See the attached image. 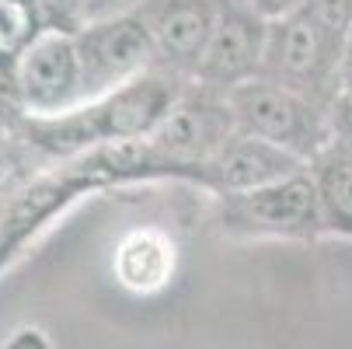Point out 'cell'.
<instances>
[{"instance_id":"6da1fadb","label":"cell","mask_w":352,"mask_h":349,"mask_svg":"<svg viewBox=\"0 0 352 349\" xmlns=\"http://www.w3.org/2000/svg\"><path fill=\"white\" fill-rule=\"evenodd\" d=\"M185 87L188 77L164 67H150L136 81L94 98V102L74 105L56 116H21V129L38 158L49 161H67L109 143L150 140Z\"/></svg>"},{"instance_id":"7a4b0ae2","label":"cell","mask_w":352,"mask_h":349,"mask_svg":"<svg viewBox=\"0 0 352 349\" xmlns=\"http://www.w3.org/2000/svg\"><path fill=\"white\" fill-rule=\"evenodd\" d=\"M352 25V0H307L300 11L269 21L262 74L283 87L335 109L338 102V53Z\"/></svg>"},{"instance_id":"3957f363","label":"cell","mask_w":352,"mask_h":349,"mask_svg":"<svg viewBox=\"0 0 352 349\" xmlns=\"http://www.w3.org/2000/svg\"><path fill=\"white\" fill-rule=\"evenodd\" d=\"M227 102H230V112L241 133L262 136L307 165L335 140L331 109L318 105L314 98L300 94L293 87H283L269 77H251L237 84L227 94Z\"/></svg>"},{"instance_id":"277c9868","label":"cell","mask_w":352,"mask_h":349,"mask_svg":"<svg viewBox=\"0 0 352 349\" xmlns=\"http://www.w3.org/2000/svg\"><path fill=\"white\" fill-rule=\"evenodd\" d=\"M74 42L80 60V105L157 67L154 39L136 8L84 21L74 32Z\"/></svg>"},{"instance_id":"5b68a950","label":"cell","mask_w":352,"mask_h":349,"mask_svg":"<svg viewBox=\"0 0 352 349\" xmlns=\"http://www.w3.org/2000/svg\"><path fill=\"white\" fill-rule=\"evenodd\" d=\"M234 133H237V123H234L227 94L188 81V87L182 91L175 109L168 112V119L154 129V136L146 143L154 147L161 158L185 168L192 175V185L206 189L210 185L206 168Z\"/></svg>"},{"instance_id":"8992f818","label":"cell","mask_w":352,"mask_h":349,"mask_svg":"<svg viewBox=\"0 0 352 349\" xmlns=\"http://www.w3.org/2000/svg\"><path fill=\"white\" fill-rule=\"evenodd\" d=\"M220 199H223V224L230 231L283 234V237H314L318 231H324L321 199L311 168L251 192H227Z\"/></svg>"},{"instance_id":"52a82bcc","label":"cell","mask_w":352,"mask_h":349,"mask_svg":"<svg viewBox=\"0 0 352 349\" xmlns=\"http://www.w3.org/2000/svg\"><path fill=\"white\" fill-rule=\"evenodd\" d=\"M11 98L21 116H56L80 105L74 32H45L25 49L11 70Z\"/></svg>"},{"instance_id":"ba28073f","label":"cell","mask_w":352,"mask_h":349,"mask_svg":"<svg viewBox=\"0 0 352 349\" xmlns=\"http://www.w3.org/2000/svg\"><path fill=\"white\" fill-rule=\"evenodd\" d=\"M265 39H269V21L244 8L241 0H227L192 81L230 94L237 84L262 74Z\"/></svg>"},{"instance_id":"9c48e42d","label":"cell","mask_w":352,"mask_h":349,"mask_svg":"<svg viewBox=\"0 0 352 349\" xmlns=\"http://www.w3.org/2000/svg\"><path fill=\"white\" fill-rule=\"evenodd\" d=\"M223 4L227 0H140L136 11L154 39L157 67L192 81Z\"/></svg>"},{"instance_id":"30bf717a","label":"cell","mask_w":352,"mask_h":349,"mask_svg":"<svg viewBox=\"0 0 352 349\" xmlns=\"http://www.w3.org/2000/svg\"><path fill=\"white\" fill-rule=\"evenodd\" d=\"M307 161H300L296 154L283 151V147L262 140V136H251V133H234L220 154L210 161L206 175H210V192L227 195V192H251V189H262L272 182H283L296 171H304Z\"/></svg>"},{"instance_id":"8fae6325","label":"cell","mask_w":352,"mask_h":349,"mask_svg":"<svg viewBox=\"0 0 352 349\" xmlns=\"http://www.w3.org/2000/svg\"><path fill=\"white\" fill-rule=\"evenodd\" d=\"M307 168L318 185L324 231L352 237V147L331 140Z\"/></svg>"},{"instance_id":"7c38bea8","label":"cell","mask_w":352,"mask_h":349,"mask_svg":"<svg viewBox=\"0 0 352 349\" xmlns=\"http://www.w3.org/2000/svg\"><path fill=\"white\" fill-rule=\"evenodd\" d=\"M171 269H175V252H171V244L154 231L129 234L116 252V276L129 290H140V293H150V290L164 286Z\"/></svg>"},{"instance_id":"4fadbf2b","label":"cell","mask_w":352,"mask_h":349,"mask_svg":"<svg viewBox=\"0 0 352 349\" xmlns=\"http://www.w3.org/2000/svg\"><path fill=\"white\" fill-rule=\"evenodd\" d=\"M45 32H53V25L38 8V0H0V81L8 84V91L18 56Z\"/></svg>"},{"instance_id":"5bb4252c","label":"cell","mask_w":352,"mask_h":349,"mask_svg":"<svg viewBox=\"0 0 352 349\" xmlns=\"http://www.w3.org/2000/svg\"><path fill=\"white\" fill-rule=\"evenodd\" d=\"M38 151L28 143V136L21 129V119L14 126L0 123V192H11L18 182L28 178V161Z\"/></svg>"},{"instance_id":"9a60e30c","label":"cell","mask_w":352,"mask_h":349,"mask_svg":"<svg viewBox=\"0 0 352 349\" xmlns=\"http://www.w3.org/2000/svg\"><path fill=\"white\" fill-rule=\"evenodd\" d=\"M38 8L45 11L53 32H77L87 21L84 0H38Z\"/></svg>"},{"instance_id":"2e32d148","label":"cell","mask_w":352,"mask_h":349,"mask_svg":"<svg viewBox=\"0 0 352 349\" xmlns=\"http://www.w3.org/2000/svg\"><path fill=\"white\" fill-rule=\"evenodd\" d=\"M244 8H251L255 14H262L265 21H279V18H286V14H293V11H300L307 4V0H241Z\"/></svg>"},{"instance_id":"e0dca14e","label":"cell","mask_w":352,"mask_h":349,"mask_svg":"<svg viewBox=\"0 0 352 349\" xmlns=\"http://www.w3.org/2000/svg\"><path fill=\"white\" fill-rule=\"evenodd\" d=\"M338 98L352 102V25L342 39V53H338Z\"/></svg>"},{"instance_id":"ac0fdd59","label":"cell","mask_w":352,"mask_h":349,"mask_svg":"<svg viewBox=\"0 0 352 349\" xmlns=\"http://www.w3.org/2000/svg\"><path fill=\"white\" fill-rule=\"evenodd\" d=\"M331 126H335V140H342L345 147H352V102L338 98L331 109Z\"/></svg>"},{"instance_id":"d6986e66","label":"cell","mask_w":352,"mask_h":349,"mask_svg":"<svg viewBox=\"0 0 352 349\" xmlns=\"http://www.w3.org/2000/svg\"><path fill=\"white\" fill-rule=\"evenodd\" d=\"M136 4H140V0H84V11H87V21H91V18H105V14L129 11Z\"/></svg>"},{"instance_id":"ffe728a7","label":"cell","mask_w":352,"mask_h":349,"mask_svg":"<svg viewBox=\"0 0 352 349\" xmlns=\"http://www.w3.org/2000/svg\"><path fill=\"white\" fill-rule=\"evenodd\" d=\"M4 349H49V342H45L42 332H35V328H21V332H14V335L8 339Z\"/></svg>"},{"instance_id":"44dd1931","label":"cell","mask_w":352,"mask_h":349,"mask_svg":"<svg viewBox=\"0 0 352 349\" xmlns=\"http://www.w3.org/2000/svg\"><path fill=\"white\" fill-rule=\"evenodd\" d=\"M0 105H4V109H8V105H14V102H11V91H8V84H4V81H0Z\"/></svg>"}]
</instances>
